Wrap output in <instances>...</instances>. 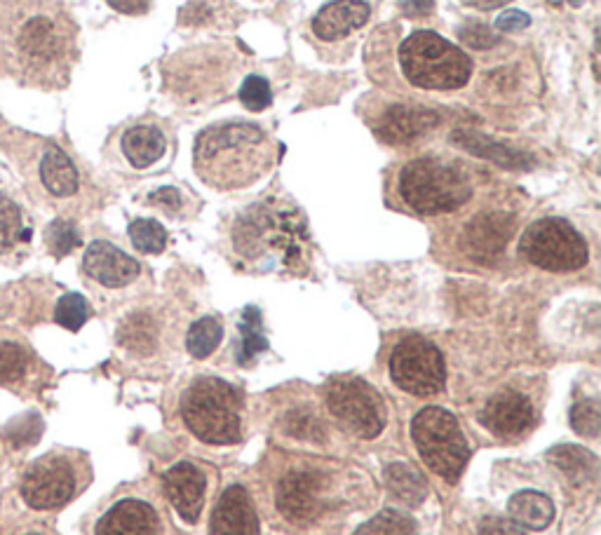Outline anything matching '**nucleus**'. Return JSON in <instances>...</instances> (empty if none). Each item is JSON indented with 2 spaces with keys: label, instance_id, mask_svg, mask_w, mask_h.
Returning <instances> with one entry per match:
<instances>
[{
  "label": "nucleus",
  "instance_id": "obj_48",
  "mask_svg": "<svg viewBox=\"0 0 601 535\" xmlns=\"http://www.w3.org/2000/svg\"><path fill=\"white\" fill-rule=\"evenodd\" d=\"M31 535H38V533H31Z\"/></svg>",
  "mask_w": 601,
  "mask_h": 535
},
{
  "label": "nucleus",
  "instance_id": "obj_4",
  "mask_svg": "<svg viewBox=\"0 0 601 535\" xmlns=\"http://www.w3.org/2000/svg\"><path fill=\"white\" fill-rule=\"evenodd\" d=\"M404 76L421 90H461L470 83L472 59L435 31H416L400 45Z\"/></svg>",
  "mask_w": 601,
  "mask_h": 535
},
{
  "label": "nucleus",
  "instance_id": "obj_2",
  "mask_svg": "<svg viewBox=\"0 0 601 535\" xmlns=\"http://www.w3.org/2000/svg\"><path fill=\"white\" fill-rule=\"evenodd\" d=\"M195 172L219 191L252 186L268 172L275 148L261 127L224 123L207 127L195 139Z\"/></svg>",
  "mask_w": 601,
  "mask_h": 535
},
{
  "label": "nucleus",
  "instance_id": "obj_17",
  "mask_svg": "<svg viewBox=\"0 0 601 535\" xmlns=\"http://www.w3.org/2000/svg\"><path fill=\"white\" fill-rule=\"evenodd\" d=\"M209 531L212 535H259V519L242 486H231L224 491L212 512Z\"/></svg>",
  "mask_w": 601,
  "mask_h": 535
},
{
  "label": "nucleus",
  "instance_id": "obj_31",
  "mask_svg": "<svg viewBox=\"0 0 601 535\" xmlns=\"http://www.w3.org/2000/svg\"><path fill=\"white\" fill-rule=\"evenodd\" d=\"M221 336H224V329L221 324L214 320V317H202L188 329L186 336V350L191 352L195 360H205V357L212 355V352L219 348Z\"/></svg>",
  "mask_w": 601,
  "mask_h": 535
},
{
  "label": "nucleus",
  "instance_id": "obj_14",
  "mask_svg": "<svg viewBox=\"0 0 601 535\" xmlns=\"http://www.w3.org/2000/svg\"><path fill=\"white\" fill-rule=\"evenodd\" d=\"M162 484H165V496L170 498L181 519L188 521V524H195L202 514V505H205V472L198 465L184 460V463H177L172 470L165 472Z\"/></svg>",
  "mask_w": 601,
  "mask_h": 535
},
{
  "label": "nucleus",
  "instance_id": "obj_33",
  "mask_svg": "<svg viewBox=\"0 0 601 535\" xmlns=\"http://www.w3.org/2000/svg\"><path fill=\"white\" fill-rule=\"evenodd\" d=\"M29 367V355L19 343L0 341V385L22 381Z\"/></svg>",
  "mask_w": 601,
  "mask_h": 535
},
{
  "label": "nucleus",
  "instance_id": "obj_25",
  "mask_svg": "<svg viewBox=\"0 0 601 535\" xmlns=\"http://www.w3.org/2000/svg\"><path fill=\"white\" fill-rule=\"evenodd\" d=\"M167 141L162 137V132L153 125H137L130 127L123 137V151L127 160L132 162V167L146 169L158 162L165 155Z\"/></svg>",
  "mask_w": 601,
  "mask_h": 535
},
{
  "label": "nucleus",
  "instance_id": "obj_47",
  "mask_svg": "<svg viewBox=\"0 0 601 535\" xmlns=\"http://www.w3.org/2000/svg\"><path fill=\"white\" fill-rule=\"evenodd\" d=\"M569 3L571 5H580V3H583V0H569Z\"/></svg>",
  "mask_w": 601,
  "mask_h": 535
},
{
  "label": "nucleus",
  "instance_id": "obj_30",
  "mask_svg": "<svg viewBox=\"0 0 601 535\" xmlns=\"http://www.w3.org/2000/svg\"><path fill=\"white\" fill-rule=\"evenodd\" d=\"M355 535H418L416 521L397 510H383L357 528Z\"/></svg>",
  "mask_w": 601,
  "mask_h": 535
},
{
  "label": "nucleus",
  "instance_id": "obj_1",
  "mask_svg": "<svg viewBox=\"0 0 601 535\" xmlns=\"http://www.w3.org/2000/svg\"><path fill=\"white\" fill-rule=\"evenodd\" d=\"M76 29L59 10L26 0L0 5V62L33 87H62L76 62Z\"/></svg>",
  "mask_w": 601,
  "mask_h": 535
},
{
  "label": "nucleus",
  "instance_id": "obj_38",
  "mask_svg": "<svg viewBox=\"0 0 601 535\" xmlns=\"http://www.w3.org/2000/svg\"><path fill=\"white\" fill-rule=\"evenodd\" d=\"M285 428L289 435H294L296 439H308V442H320L322 439V425L310 411L296 409L289 413Z\"/></svg>",
  "mask_w": 601,
  "mask_h": 535
},
{
  "label": "nucleus",
  "instance_id": "obj_11",
  "mask_svg": "<svg viewBox=\"0 0 601 535\" xmlns=\"http://www.w3.org/2000/svg\"><path fill=\"white\" fill-rule=\"evenodd\" d=\"M76 489L71 465L64 458H40L29 467L22 482V496L33 510H54L69 503Z\"/></svg>",
  "mask_w": 601,
  "mask_h": 535
},
{
  "label": "nucleus",
  "instance_id": "obj_3",
  "mask_svg": "<svg viewBox=\"0 0 601 535\" xmlns=\"http://www.w3.org/2000/svg\"><path fill=\"white\" fill-rule=\"evenodd\" d=\"M233 245L242 259L261 263L263 270L303 273L308 266L310 237L299 209L285 202H259L235 221Z\"/></svg>",
  "mask_w": 601,
  "mask_h": 535
},
{
  "label": "nucleus",
  "instance_id": "obj_43",
  "mask_svg": "<svg viewBox=\"0 0 601 535\" xmlns=\"http://www.w3.org/2000/svg\"><path fill=\"white\" fill-rule=\"evenodd\" d=\"M151 202L162 209H167V212H177V209L181 207V193L177 191V188L165 186L151 195Z\"/></svg>",
  "mask_w": 601,
  "mask_h": 535
},
{
  "label": "nucleus",
  "instance_id": "obj_26",
  "mask_svg": "<svg viewBox=\"0 0 601 535\" xmlns=\"http://www.w3.org/2000/svg\"><path fill=\"white\" fill-rule=\"evenodd\" d=\"M383 479H386L390 496H395L402 505L418 507L425 498H428V486H425V479L414 470V467H409L404 463H393L386 467Z\"/></svg>",
  "mask_w": 601,
  "mask_h": 535
},
{
  "label": "nucleus",
  "instance_id": "obj_8",
  "mask_svg": "<svg viewBox=\"0 0 601 535\" xmlns=\"http://www.w3.org/2000/svg\"><path fill=\"white\" fill-rule=\"evenodd\" d=\"M519 252L533 266L550 273H571L587 263V242L564 219H540L531 223L519 242Z\"/></svg>",
  "mask_w": 601,
  "mask_h": 535
},
{
  "label": "nucleus",
  "instance_id": "obj_7",
  "mask_svg": "<svg viewBox=\"0 0 601 535\" xmlns=\"http://www.w3.org/2000/svg\"><path fill=\"white\" fill-rule=\"evenodd\" d=\"M411 437L425 465L447 482H456L470 458L461 425L442 406H425L411 423Z\"/></svg>",
  "mask_w": 601,
  "mask_h": 535
},
{
  "label": "nucleus",
  "instance_id": "obj_45",
  "mask_svg": "<svg viewBox=\"0 0 601 535\" xmlns=\"http://www.w3.org/2000/svg\"><path fill=\"white\" fill-rule=\"evenodd\" d=\"M106 3L123 15H144L148 12V0H106Z\"/></svg>",
  "mask_w": 601,
  "mask_h": 535
},
{
  "label": "nucleus",
  "instance_id": "obj_20",
  "mask_svg": "<svg viewBox=\"0 0 601 535\" xmlns=\"http://www.w3.org/2000/svg\"><path fill=\"white\" fill-rule=\"evenodd\" d=\"M36 165L40 184L52 198H71V195L78 193V169L57 144H40Z\"/></svg>",
  "mask_w": 601,
  "mask_h": 535
},
{
  "label": "nucleus",
  "instance_id": "obj_46",
  "mask_svg": "<svg viewBox=\"0 0 601 535\" xmlns=\"http://www.w3.org/2000/svg\"><path fill=\"white\" fill-rule=\"evenodd\" d=\"M465 5H470V8H477V10H496V8H503V5L512 3V0H463Z\"/></svg>",
  "mask_w": 601,
  "mask_h": 535
},
{
  "label": "nucleus",
  "instance_id": "obj_10",
  "mask_svg": "<svg viewBox=\"0 0 601 535\" xmlns=\"http://www.w3.org/2000/svg\"><path fill=\"white\" fill-rule=\"evenodd\" d=\"M390 376L395 385L414 397L437 395L447 381L444 357L435 343L423 336H409L390 357Z\"/></svg>",
  "mask_w": 601,
  "mask_h": 535
},
{
  "label": "nucleus",
  "instance_id": "obj_23",
  "mask_svg": "<svg viewBox=\"0 0 601 535\" xmlns=\"http://www.w3.org/2000/svg\"><path fill=\"white\" fill-rule=\"evenodd\" d=\"M508 514L517 526L529 531H545L555 519V505L540 491H519L510 498Z\"/></svg>",
  "mask_w": 601,
  "mask_h": 535
},
{
  "label": "nucleus",
  "instance_id": "obj_19",
  "mask_svg": "<svg viewBox=\"0 0 601 535\" xmlns=\"http://www.w3.org/2000/svg\"><path fill=\"white\" fill-rule=\"evenodd\" d=\"M440 123V115L430 108H414V106H393L378 118L376 134L386 144H407L432 130Z\"/></svg>",
  "mask_w": 601,
  "mask_h": 535
},
{
  "label": "nucleus",
  "instance_id": "obj_35",
  "mask_svg": "<svg viewBox=\"0 0 601 535\" xmlns=\"http://www.w3.org/2000/svg\"><path fill=\"white\" fill-rule=\"evenodd\" d=\"M87 317H90V303L80 294L62 296L57 303V310H54V320L69 331H78L87 322Z\"/></svg>",
  "mask_w": 601,
  "mask_h": 535
},
{
  "label": "nucleus",
  "instance_id": "obj_22",
  "mask_svg": "<svg viewBox=\"0 0 601 535\" xmlns=\"http://www.w3.org/2000/svg\"><path fill=\"white\" fill-rule=\"evenodd\" d=\"M451 141L465 148V151H470L472 155H477V158L491 160L501 167L529 169V165H533V158L529 153H522L517 151V148L498 144L494 139H486L484 134H479L475 130H456Z\"/></svg>",
  "mask_w": 601,
  "mask_h": 535
},
{
  "label": "nucleus",
  "instance_id": "obj_34",
  "mask_svg": "<svg viewBox=\"0 0 601 535\" xmlns=\"http://www.w3.org/2000/svg\"><path fill=\"white\" fill-rule=\"evenodd\" d=\"M571 428L583 437H599L601 432V411H599V399H580L573 404L571 409Z\"/></svg>",
  "mask_w": 601,
  "mask_h": 535
},
{
  "label": "nucleus",
  "instance_id": "obj_37",
  "mask_svg": "<svg viewBox=\"0 0 601 535\" xmlns=\"http://www.w3.org/2000/svg\"><path fill=\"white\" fill-rule=\"evenodd\" d=\"M240 101L247 111H254V113L268 108L273 104V92H270L268 80L261 76H247L245 83L240 87Z\"/></svg>",
  "mask_w": 601,
  "mask_h": 535
},
{
  "label": "nucleus",
  "instance_id": "obj_18",
  "mask_svg": "<svg viewBox=\"0 0 601 535\" xmlns=\"http://www.w3.org/2000/svg\"><path fill=\"white\" fill-rule=\"evenodd\" d=\"M158 514L144 500H120L97 524L94 535H158Z\"/></svg>",
  "mask_w": 601,
  "mask_h": 535
},
{
  "label": "nucleus",
  "instance_id": "obj_13",
  "mask_svg": "<svg viewBox=\"0 0 601 535\" xmlns=\"http://www.w3.org/2000/svg\"><path fill=\"white\" fill-rule=\"evenodd\" d=\"M322 484L313 472H289L280 479L275 503L282 517L294 526H308L320 517Z\"/></svg>",
  "mask_w": 601,
  "mask_h": 535
},
{
  "label": "nucleus",
  "instance_id": "obj_42",
  "mask_svg": "<svg viewBox=\"0 0 601 535\" xmlns=\"http://www.w3.org/2000/svg\"><path fill=\"white\" fill-rule=\"evenodd\" d=\"M531 26V17L522 10H508L496 19V29L503 33H517Z\"/></svg>",
  "mask_w": 601,
  "mask_h": 535
},
{
  "label": "nucleus",
  "instance_id": "obj_29",
  "mask_svg": "<svg viewBox=\"0 0 601 535\" xmlns=\"http://www.w3.org/2000/svg\"><path fill=\"white\" fill-rule=\"evenodd\" d=\"M268 348L266 336L261 331V313L259 308L249 306L242 313V322H240V348H238V362L245 367V364L254 362V357Z\"/></svg>",
  "mask_w": 601,
  "mask_h": 535
},
{
  "label": "nucleus",
  "instance_id": "obj_9",
  "mask_svg": "<svg viewBox=\"0 0 601 535\" xmlns=\"http://www.w3.org/2000/svg\"><path fill=\"white\" fill-rule=\"evenodd\" d=\"M327 404L350 435L374 439L386 428V406L378 392L360 378H339L327 388Z\"/></svg>",
  "mask_w": 601,
  "mask_h": 535
},
{
  "label": "nucleus",
  "instance_id": "obj_6",
  "mask_svg": "<svg viewBox=\"0 0 601 535\" xmlns=\"http://www.w3.org/2000/svg\"><path fill=\"white\" fill-rule=\"evenodd\" d=\"M400 193L414 212L430 216L463 207L472 188L458 167L437 158H418L402 169Z\"/></svg>",
  "mask_w": 601,
  "mask_h": 535
},
{
  "label": "nucleus",
  "instance_id": "obj_28",
  "mask_svg": "<svg viewBox=\"0 0 601 535\" xmlns=\"http://www.w3.org/2000/svg\"><path fill=\"white\" fill-rule=\"evenodd\" d=\"M118 343L130 352H134V355H148V352H153L155 343H158V329H155V322L146 313L130 315L123 324H120Z\"/></svg>",
  "mask_w": 601,
  "mask_h": 535
},
{
  "label": "nucleus",
  "instance_id": "obj_27",
  "mask_svg": "<svg viewBox=\"0 0 601 535\" xmlns=\"http://www.w3.org/2000/svg\"><path fill=\"white\" fill-rule=\"evenodd\" d=\"M24 242H31V228L24 226L22 209L17 202L0 191V254H10Z\"/></svg>",
  "mask_w": 601,
  "mask_h": 535
},
{
  "label": "nucleus",
  "instance_id": "obj_40",
  "mask_svg": "<svg viewBox=\"0 0 601 535\" xmlns=\"http://www.w3.org/2000/svg\"><path fill=\"white\" fill-rule=\"evenodd\" d=\"M458 38H461L463 45L472 47V50H489L498 43V36H494V31L489 26L479 24V22H470L458 29Z\"/></svg>",
  "mask_w": 601,
  "mask_h": 535
},
{
  "label": "nucleus",
  "instance_id": "obj_41",
  "mask_svg": "<svg viewBox=\"0 0 601 535\" xmlns=\"http://www.w3.org/2000/svg\"><path fill=\"white\" fill-rule=\"evenodd\" d=\"M479 535H526L522 526H517L512 519L503 517H486L479 524Z\"/></svg>",
  "mask_w": 601,
  "mask_h": 535
},
{
  "label": "nucleus",
  "instance_id": "obj_21",
  "mask_svg": "<svg viewBox=\"0 0 601 535\" xmlns=\"http://www.w3.org/2000/svg\"><path fill=\"white\" fill-rule=\"evenodd\" d=\"M371 8L364 0H334L324 5L313 19V31L320 40H339L369 22Z\"/></svg>",
  "mask_w": 601,
  "mask_h": 535
},
{
  "label": "nucleus",
  "instance_id": "obj_5",
  "mask_svg": "<svg viewBox=\"0 0 601 535\" xmlns=\"http://www.w3.org/2000/svg\"><path fill=\"white\" fill-rule=\"evenodd\" d=\"M242 395L221 378H198L181 397L188 430L207 444L240 442Z\"/></svg>",
  "mask_w": 601,
  "mask_h": 535
},
{
  "label": "nucleus",
  "instance_id": "obj_36",
  "mask_svg": "<svg viewBox=\"0 0 601 535\" xmlns=\"http://www.w3.org/2000/svg\"><path fill=\"white\" fill-rule=\"evenodd\" d=\"M45 245L59 259V256L71 254L80 245V235L71 221L57 219L45 230Z\"/></svg>",
  "mask_w": 601,
  "mask_h": 535
},
{
  "label": "nucleus",
  "instance_id": "obj_24",
  "mask_svg": "<svg viewBox=\"0 0 601 535\" xmlns=\"http://www.w3.org/2000/svg\"><path fill=\"white\" fill-rule=\"evenodd\" d=\"M548 460L562 470L564 477L569 479L573 486L592 484L594 479H597V472H599L597 456L583 449V446L559 444L555 449L548 451Z\"/></svg>",
  "mask_w": 601,
  "mask_h": 535
},
{
  "label": "nucleus",
  "instance_id": "obj_39",
  "mask_svg": "<svg viewBox=\"0 0 601 535\" xmlns=\"http://www.w3.org/2000/svg\"><path fill=\"white\" fill-rule=\"evenodd\" d=\"M40 432H43V421H40V416H36V413H31V416L19 418V421L10 425L8 439L19 449V446L36 442V439L40 437Z\"/></svg>",
  "mask_w": 601,
  "mask_h": 535
},
{
  "label": "nucleus",
  "instance_id": "obj_16",
  "mask_svg": "<svg viewBox=\"0 0 601 535\" xmlns=\"http://www.w3.org/2000/svg\"><path fill=\"white\" fill-rule=\"evenodd\" d=\"M85 273L97 280L104 287L118 289L127 287V284L137 280L139 275V263L127 256L123 249L113 247L111 242L97 240L87 247L85 259H83Z\"/></svg>",
  "mask_w": 601,
  "mask_h": 535
},
{
  "label": "nucleus",
  "instance_id": "obj_44",
  "mask_svg": "<svg viewBox=\"0 0 601 535\" xmlns=\"http://www.w3.org/2000/svg\"><path fill=\"white\" fill-rule=\"evenodd\" d=\"M432 8H435V0H400L402 15H407L411 19L428 17Z\"/></svg>",
  "mask_w": 601,
  "mask_h": 535
},
{
  "label": "nucleus",
  "instance_id": "obj_12",
  "mask_svg": "<svg viewBox=\"0 0 601 535\" xmlns=\"http://www.w3.org/2000/svg\"><path fill=\"white\" fill-rule=\"evenodd\" d=\"M515 216L505 212L479 214L465 226L461 235V249L477 263H494L503 256L512 233Z\"/></svg>",
  "mask_w": 601,
  "mask_h": 535
},
{
  "label": "nucleus",
  "instance_id": "obj_15",
  "mask_svg": "<svg viewBox=\"0 0 601 535\" xmlns=\"http://www.w3.org/2000/svg\"><path fill=\"white\" fill-rule=\"evenodd\" d=\"M479 421L484 423L486 430L494 432L496 437H519L533 421L531 402L515 390L498 392L496 397H491L486 402L482 413H479Z\"/></svg>",
  "mask_w": 601,
  "mask_h": 535
},
{
  "label": "nucleus",
  "instance_id": "obj_32",
  "mask_svg": "<svg viewBox=\"0 0 601 535\" xmlns=\"http://www.w3.org/2000/svg\"><path fill=\"white\" fill-rule=\"evenodd\" d=\"M130 240L141 254H160L167 247V230L153 219H137L130 223Z\"/></svg>",
  "mask_w": 601,
  "mask_h": 535
}]
</instances>
